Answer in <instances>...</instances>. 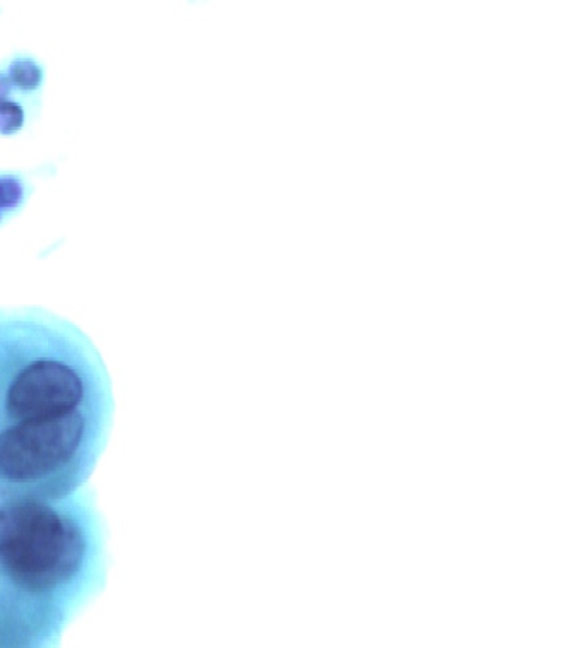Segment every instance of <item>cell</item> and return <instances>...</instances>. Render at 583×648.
Returning a JSON list of instances; mask_svg holds the SVG:
<instances>
[{
	"instance_id": "obj_1",
	"label": "cell",
	"mask_w": 583,
	"mask_h": 648,
	"mask_svg": "<svg viewBox=\"0 0 583 648\" xmlns=\"http://www.w3.org/2000/svg\"><path fill=\"white\" fill-rule=\"evenodd\" d=\"M111 421L95 342L47 308H0V502L81 492Z\"/></svg>"
},
{
	"instance_id": "obj_2",
	"label": "cell",
	"mask_w": 583,
	"mask_h": 648,
	"mask_svg": "<svg viewBox=\"0 0 583 648\" xmlns=\"http://www.w3.org/2000/svg\"><path fill=\"white\" fill-rule=\"evenodd\" d=\"M107 575V529L90 490L0 502V592L12 601L66 628Z\"/></svg>"
},
{
	"instance_id": "obj_3",
	"label": "cell",
	"mask_w": 583,
	"mask_h": 648,
	"mask_svg": "<svg viewBox=\"0 0 583 648\" xmlns=\"http://www.w3.org/2000/svg\"><path fill=\"white\" fill-rule=\"evenodd\" d=\"M63 628L0 592V648H59Z\"/></svg>"
},
{
	"instance_id": "obj_4",
	"label": "cell",
	"mask_w": 583,
	"mask_h": 648,
	"mask_svg": "<svg viewBox=\"0 0 583 648\" xmlns=\"http://www.w3.org/2000/svg\"><path fill=\"white\" fill-rule=\"evenodd\" d=\"M26 201V187L17 175L0 174V223L17 213Z\"/></svg>"
}]
</instances>
